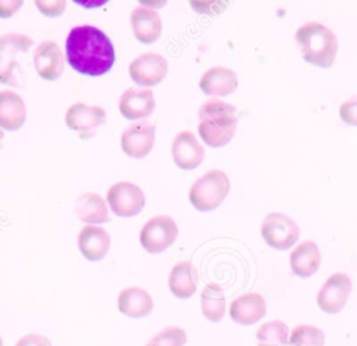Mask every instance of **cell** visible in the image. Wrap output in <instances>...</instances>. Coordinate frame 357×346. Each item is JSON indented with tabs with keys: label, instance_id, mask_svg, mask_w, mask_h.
Wrapping results in <instances>:
<instances>
[{
	"label": "cell",
	"instance_id": "83f0119b",
	"mask_svg": "<svg viewBox=\"0 0 357 346\" xmlns=\"http://www.w3.org/2000/svg\"><path fill=\"white\" fill-rule=\"evenodd\" d=\"M187 335L178 326H166L148 340L145 346H184Z\"/></svg>",
	"mask_w": 357,
	"mask_h": 346
},
{
	"label": "cell",
	"instance_id": "9c48e42d",
	"mask_svg": "<svg viewBox=\"0 0 357 346\" xmlns=\"http://www.w3.org/2000/svg\"><path fill=\"white\" fill-rule=\"evenodd\" d=\"M106 121V112L102 106L86 105L84 102L73 103L66 112V123L81 138H91L96 128Z\"/></svg>",
	"mask_w": 357,
	"mask_h": 346
},
{
	"label": "cell",
	"instance_id": "7c38bea8",
	"mask_svg": "<svg viewBox=\"0 0 357 346\" xmlns=\"http://www.w3.org/2000/svg\"><path fill=\"white\" fill-rule=\"evenodd\" d=\"M155 123L149 120H141L131 123L121 133V148L132 158L145 156L155 142Z\"/></svg>",
	"mask_w": 357,
	"mask_h": 346
},
{
	"label": "cell",
	"instance_id": "6da1fadb",
	"mask_svg": "<svg viewBox=\"0 0 357 346\" xmlns=\"http://www.w3.org/2000/svg\"><path fill=\"white\" fill-rule=\"evenodd\" d=\"M67 61L79 73L100 75L114 63V47L110 38L91 24L70 29L66 39Z\"/></svg>",
	"mask_w": 357,
	"mask_h": 346
},
{
	"label": "cell",
	"instance_id": "e0dca14e",
	"mask_svg": "<svg viewBox=\"0 0 357 346\" xmlns=\"http://www.w3.org/2000/svg\"><path fill=\"white\" fill-rule=\"evenodd\" d=\"M110 246V234L98 225H85L78 233V247L82 255L91 261L102 260Z\"/></svg>",
	"mask_w": 357,
	"mask_h": 346
},
{
	"label": "cell",
	"instance_id": "484cf974",
	"mask_svg": "<svg viewBox=\"0 0 357 346\" xmlns=\"http://www.w3.org/2000/svg\"><path fill=\"white\" fill-rule=\"evenodd\" d=\"M258 346H290L289 345V328L280 319H272L264 322L257 333Z\"/></svg>",
	"mask_w": 357,
	"mask_h": 346
},
{
	"label": "cell",
	"instance_id": "ac0fdd59",
	"mask_svg": "<svg viewBox=\"0 0 357 346\" xmlns=\"http://www.w3.org/2000/svg\"><path fill=\"white\" fill-rule=\"evenodd\" d=\"M131 27L138 40L151 43L160 36L162 20L155 8L139 4L131 11Z\"/></svg>",
	"mask_w": 357,
	"mask_h": 346
},
{
	"label": "cell",
	"instance_id": "277c9868",
	"mask_svg": "<svg viewBox=\"0 0 357 346\" xmlns=\"http://www.w3.org/2000/svg\"><path fill=\"white\" fill-rule=\"evenodd\" d=\"M33 45V39L22 32L0 35V82L20 86L25 81L22 57Z\"/></svg>",
	"mask_w": 357,
	"mask_h": 346
},
{
	"label": "cell",
	"instance_id": "8992f818",
	"mask_svg": "<svg viewBox=\"0 0 357 346\" xmlns=\"http://www.w3.org/2000/svg\"><path fill=\"white\" fill-rule=\"evenodd\" d=\"M178 233L174 219L169 215H156L148 219L141 232L139 241L149 253H160L173 244Z\"/></svg>",
	"mask_w": 357,
	"mask_h": 346
},
{
	"label": "cell",
	"instance_id": "ffe728a7",
	"mask_svg": "<svg viewBox=\"0 0 357 346\" xmlns=\"http://www.w3.org/2000/svg\"><path fill=\"white\" fill-rule=\"evenodd\" d=\"M120 313L131 318H141L148 315L153 308L152 296L142 287L130 286L120 292L117 299Z\"/></svg>",
	"mask_w": 357,
	"mask_h": 346
},
{
	"label": "cell",
	"instance_id": "e575fe53",
	"mask_svg": "<svg viewBox=\"0 0 357 346\" xmlns=\"http://www.w3.org/2000/svg\"><path fill=\"white\" fill-rule=\"evenodd\" d=\"M0 346H3V339H1V336H0Z\"/></svg>",
	"mask_w": 357,
	"mask_h": 346
},
{
	"label": "cell",
	"instance_id": "5bb4252c",
	"mask_svg": "<svg viewBox=\"0 0 357 346\" xmlns=\"http://www.w3.org/2000/svg\"><path fill=\"white\" fill-rule=\"evenodd\" d=\"M33 66L36 73L45 80H56L64 70L61 49L54 40H42L33 50Z\"/></svg>",
	"mask_w": 357,
	"mask_h": 346
},
{
	"label": "cell",
	"instance_id": "3957f363",
	"mask_svg": "<svg viewBox=\"0 0 357 346\" xmlns=\"http://www.w3.org/2000/svg\"><path fill=\"white\" fill-rule=\"evenodd\" d=\"M296 40L305 60L328 67L337 50V39L332 29L318 21H307L296 31Z\"/></svg>",
	"mask_w": 357,
	"mask_h": 346
},
{
	"label": "cell",
	"instance_id": "836d02e7",
	"mask_svg": "<svg viewBox=\"0 0 357 346\" xmlns=\"http://www.w3.org/2000/svg\"><path fill=\"white\" fill-rule=\"evenodd\" d=\"M3 140H4V133H3V130L0 128V148L3 146Z\"/></svg>",
	"mask_w": 357,
	"mask_h": 346
},
{
	"label": "cell",
	"instance_id": "4dcf8cb0",
	"mask_svg": "<svg viewBox=\"0 0 357 346\" xmlns=\"http://www.w3.org/2000/svg\"><path fill=\"white\" fill-rule=\"evenodd\" d=\"M35 4L46 15H60L66 8V0H35Z\"/></svg>",
	"mask_w": 357,
	"mask_h": 346
},
{
	"label": "cell",
	"instance_id": "d6986e66",
	"mask_svg": "<svg viewBox=\"0 0 357 346\" xmlns=\"http://www.w3.org/2000/svg\"><path fill=\"white\" fill-rule=\"evenodd\" d=\"M237 74L223 66H213L202 73L199 88L208 95H229L237 88Z\"/></svg>",
	"mask_w": 357,
	"mask_h": 346
},
{
	"label": "cell",
	"instance_id": "2e32d148",
	"mask_svg": "<svg viewBox=\"0 0 357 346\" xmlns=\"http://www.w3.org/2000/svg\"><path fill=\"white\" fill-rule=\"evenodd\" d=\"M230 318L240 325H252L266 313V301L262 294L248 292L236 297L230 303Z\"/></svg>",
	"mask_w": 357,
	"mask_h": 346
},
{
	"label": "cell",
	"instance_id": "d6a6232c",
	"mask_svg": "<svg viewBox=\"0 0 357 346\" xmlns=\"http://www.w3.org/2000/svg\"><path fill=\"white\" fill-rule=\"evenodd\" d=\"M22 6V0H0V17H10Z\"/></svg>",
	"mask_w": 357,
	"mask_h": 346
},
{
	"label": "cell",
	"instance_id": "7a4b0ae2",
	"mask_svg": "<svg viewBox=\"0 0 357 346\" xmlns=\"http://www.w3.org/2000/svg\"><path fill=\"white\" fill-rule=\"evenodd\" d=\"M237 109L220 99L205 100L198 110V133L211 146H222L231 140L237 126Z\"/></svg>",
	"mask_w": 357,
	"mask_h": 346
},
{
	"label": "cell",
	"instance_id": "30bf717a",
	"mask_svg": "<svg viewBox=\"0 0 357 346\" xmlns=\"http://www.w3.org/2000/svg\"><path fill=\"white\" fill-rule=\"evenodd\" d=\"M350 292V276L344 272H335L325 280V283L318 290L317 303L325 313L336 314L344 307Z\"/></svg>",
	"mask_w": 357,
	"mask_h": 346
},
{
	"label": "cell",
	"instance_id": "9a60e30c",
	"mask_svg": "<svg viewBox=\"0 0 357 346\" xmlns=\"http://www.w3.org/2000/svg\"><path fill=\"white\" fill-rule=\"evenodd\" d=\"M155 107V96L152 89L142 86L127 88L119 99V109L121 114L130 120L146 117Z\"/></svg>",
	"mask_w": 357,
	"mask_h": 346
},
{
	"label": "cell",
	"instance_id": "f546056e",
	"mask_svg": "<svg viewBox=\"0 0 357 346\" xmlns=\"http://www.w3.org/2000/svg\"><path fill=\"white\" fill-rule=\"evenodd\" d=\"M190 4L198 11V13H208V14H216L220 13L227 3L226 1H216V0H191Z\"/></svg>",
	"mask_w": 357,
	"mask_h": 346
},
{
	"label": "cell",
	"instance_id": "4fadbf2b",
	"mask_svg": "<svg viewBox=\"0 0 357 346\" xmlns=\"http://www.w3.org/2000/svg\"><path fill=\"white\" fill-rule=\"evenodd\" d=\"M172 155L178 167L191 170L202 162L205 149L192 131L183 130L173 138Z\"/></svg>",
	"mask_w": 357,
	"mask_h": 346
},
{
	"label": "cell",
	"instance_id": "7402d4cb",
	"mask_svg": "<svg viewBox=\"0 0 357 346\" xmlns=\"http://www.w3.org/2000/svg\"><path fill=\"white\" fill-rule=\"evenodd\" d=\"M198 272L190 261H178L169 273L170 292L180 299H188L197 290Z\"/></svg>",
	"mask_w": 357,
	"mask_h": 346
},
{
	"label": "cell",
	"instance_id": "1f68e13d",
	"mask_svg": "<svg viewBox=\"0 0 357 346\" xmlns=\"http://www.w3.org/2000/svg\"><path fill=\"white\" fill-rule=\"evenodd\" d=\"M15 346H52L50 340L43 336V335H38V333H28L24 335L22 338H20L15 343Z\"/></svg>",
	"mask_w": 357,
	"mask_h": 346
},
{
	"label": "cell",
	"instance_id": "5b68a950",
	"mask_svg": "<svg viewBox=\"0 0 357 346\" xmlns=\"http://www.w3.org/2000/svg\"><path fill=\"white\" fill-rule=\"evenodd\" d=\"M230 190V180L220 169H212L201 174L191 186L188 197L199 211H209L220 205Z\"/></svg>",
	"mask_w": 357,
	"mask_h": 346
},
{
	"label": "cell",
	"instance_id": "603a6c76",
	"mask_svg": "<svg viewBox=\"0 0 357 346\" xmlns=\"http://www.w3.org/2000/svg\"><path fill=\"white\" fill-rule=\"evenodd\" d=\"M321 262V253L315 241L304 240L290 253V266L298 276L312 275Z\"/></svg>",
	"mask_w": 357,
	"mask_h": 346
},
{
	"label": "cell",
	"instance_id": "52a82bcc",
	"mask_svg": "<svg viewBox=\"0 0 357 346\" xmlns=\"http://www.w3.org/2000/svg\"><path fill=\"white\" fill-rule=\"evenodd\" d=\"M265 241L275 248H289L300 236V227L293 218L283 212L268 213L261 223Z\"/></svg>",
	"mask_w": 357,
	"mask_h": 346
},
{
	"label": "cell",
	"instance_id": "4316f807",
	"mask_svg": "<svg viewBox=\"0 0 357 346\" xmlns=\"http://www.w3.org/2000/svg\"><path fill=\"white\" fill-rule=\"evenodd\" d=\"M290 346H324L325 333L315 325H297L291 329L289 338Z\"/></svg>",
	"mask_w": 357,
	"mask_h": 346
},
{
	"label": "cell",
	"instance_id": "44dd1931",
	"mask_svg": "<svg viewBox=\"0 0 357 346\" xmlns=\"http://www.w3.org/2000/svg\"><path fill=\"white\" fill-rule=\"evenodd\" d=\"M26 119V106L20 93L11 89L0 91V127L20 128Z\"/></svg>",
	"mask_w": 357,
	"mask_h": 346
},
{
	"label": "cell",
	"instance_id": "cb8c5ba5",
	"mask_svg": "<svg viewBox=\"0 0 357 346\" xmlns=\"http://www.w3.org/2000/svg\"><path fill=\"white\" fill-rule=\"evenodd\" d=\"M75 213L86 223H102L109 219L106 201L93 191H85L77 197Z\"/></svg>",
	"mask_w": 357,
	"mask_h": 346
},
{
	"label": "cell",
	"instance_id": "d4e9b609",
	"mask_svg": "<svg viewBox=\"0 0 357 346\" xmlns=\"http://www.w3.org/2000/svg\"><path fill=\"white\" fill-rule=\"evenodd\" d=\"M201 308L205 318L218 322L223 318L226 310L225 290L218 283H208L201 293Z\"/></svg>",
	"mask_w": 357,
	"mask_h": 346
},
{
	"label": "cell",
	"instance_id": "8fae6325",
	"mask_svg": "<svg viewBox=\"0 0 357 346\" xmlns=\"http://www.w3.org/2000/svg\"><path fill=\"white\" fill-rule=\"evenodd\" d=\"M128 73L139 85H155L166 77L167 60L158 52H145L130 63Z\"/></svg>",
	"mask_w": 357,
	"mask_h": 346
},
{
	"label": "cell",
	"instance_id": "ba28073f",
	"mask_svg": "<svg viewBox=\"0 0 357 346\" xmlns=\"http://www.w3.org/2000/svg\"><path fill=\"white\" fill-rule=\"evenodd\" d=\"M106 200L112 211L119 216H134L145 205V194L141 187L126 180L112 184Z\"/></svg>",
	"mask_w": 357,
	"mask_h": 346
},
{
	"label": "cell",
	"instance_id": "f1b7e54d",
	"mask_svg": "<svg viewBox=\"0 0 357 346\" xmlns=\"http://www.w3.org/2000/svg\"><path fill=\"white\" fill-rule=\"evenodd\" d=\"M339 113H340V117L344 123L357 126V95L343 100L340 103Z\"/></svg>",
	"mask_w": 357,
	"mask_h": 346
}]
</instances>
